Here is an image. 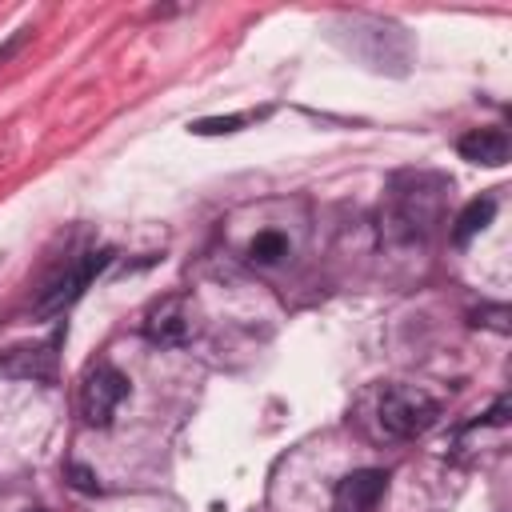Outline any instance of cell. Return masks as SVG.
<instances>
[{
    "mask_svg": "<svg viewBox=\"0 0 512 512\" xmlns=\"http://www.w3.org/2000/svg\"><path fill=\"white\" fill-rule=\"evenodd\" d=\"M16 44H20V36H16V40H8V44H4V48H0V64H4V60H8V56H12V52H16Z\"/></svg>",
    "mask_w": 512,
    "mask_h": 512,
    "instance_id": "obj_12",
    "label": "cell"
},
{
    "mask_svg": "<svg viewBox=\"0 0 512 512\" xmlns=\"http://www.w3.org/2000/svg\"><path fill=\"white\" fill-rule=\"evenodd\" d=\"M248 116H220V120H196L192 124V132L196 136H216V132H236L240 124H244Z\"/></svg>",
    "mask_w": 512,
    "mask_h": 512,
    "instance_id": "obj_10",
    "label": "cell"
},
{
    "mask_svg": "<svg viewBox=\"0 0 512 512\" xmlns=\"http://www.w3.org/2000/svg\"><path fill=\"white\" fill-rule=\"evenodd\" d=\"M52 348H56V340L8 348L0 356V372L4 376H16V380H52L56 376V352Z\"/></svg>",
    "mask_w": 512,
    "mask_h": 512,
    "instance_id": "obj_6",
    "label": "cell"
},
{
    "mask_svg": "<svg viewBox=\"0 0 512 512\" xmlns=\"http://www.w3.org/2000/svg\"><path fill=\"white\" fill-rule=\"evenodd\" d=\"M460 156L484 168H500L508 160V132L504 128H472L460 136Z\"/></svg>",
    "mask_w": 512,
    "mask_h": 512,
    "instance_id": "obj_7",
    "label": "cell"
},
{
    "mask_svg": "<svg viewBox=\"0 0 512 512\" xmlns=\"http://www.w3.org/2000/svg\"><path fill=\"white\" fill-rule=\"evenodd\" d=\"M440 420V400L416 384H392L380 396V428L396 440H416Z\"/></svg>",
    "mask_w": 512,
    "mask_h": 512,
    "instance_id": "obj_1",
    "label": "cell"
},
{
    "mask_svg": "<svg viewBox=\"0 0 512 512\" xmlns=\"http://www.w3.org/2000/svg\"><path fill=\"white\" fill-rule=\"evenodd\" d=\"M108 260H112V252H108V248L80 256V260H76V264H72V268H68V272H64V276H60V280H56V284H52V288L40 296L36 312H40V316H56V312H64L68 304H76V300L84 296V288L92 284V276H96V272H100Z\"/></svg>",
    "mask_w": 512,
    "mask_h": 512,
    "instance_id": "obj_3",
    "label": "cell"
},
{
    "mask_svg": "<svg viewBox=\"0 0 512 512\" xmlns=\"http://www.w3.org/2000/svg\"><path fill=\"white\" fill-rule=\"evenodd\" d=\"M476 324H484V328H492V332H508V308L504 304H492V308H480L476 312Z\"/></svg>",
    "mask_w": 512,
    "mask_h": 512,
    "instance_id": "obj_11",
    "label": "cell"
},
{
    "mask_svg": "<svg viewBox=\"0 0 512 512\" xmlns=\"http://www.w3.org/2000/svg\"><path fill=\"white\" fill-rule=\"evenodd\" d=\"M144 336L152 344H164V348H176V344H188L192 336V308L184 296H164L148 308L144 316Z\"/></svg>",
    "mask_w": 512,
    "mask_h": 512,
    "instance_id": "obj_4",
    "label": "cell"
},
{
    "mask_svg": "<svg viewBox=\"0 0 512 512\" xmlns=\"http://www.w3.org/2000/svg\"><path fill=\"white\" fill-rule=\"evenodd\" d=\"M492 216H496V196H480V200H472V204L456 216L452 240H456V244H468L476 232H484V228L492 224Z\"/></svg>",
    "mask_w": 512,
    "mask_h": 512,
    "instance_id": "obj_8",
    "label": "cell"
},
{
    "mask_svg": "<svg viewBox=\"0 0 512 512\" xmlns=\"http://www.w3.org/2000/svg\"><path fill=\"white\" fill-rule=\"evenodd\" d=\"M384 488H388V476L380 468H360L336 484L332 504H336V512H372L380 504Z\"/></svg>",
    "mask_w": 512,
    "mask_h": 512,
    "instance_id": "obj_5",
    "label": "cell"
},
{
    "mask_svg": "<svg viewBox=\"0 0 512 512\" xmlns=\"http://www.w3.org/2000/svg\"><path fill=\"white\" fill-rule=\"evenodd\" d=\"M128 396V380L124 372H116L112 364H92L80 380V416L92 424V428H108L120 400Z\"/></svg>",
    "mask_w": 512,
    "mask_h": 512,
    "instance_id": "obj_2",
    "label": "cell"
},
{
    "mask_svg": "<svg viewBox=\"0 0 512 512\" xmlns=\"http://www.w3.org/2000/svg\"><path fill=\"white\" fill-rule=\"evenodd\" d=\"M280 256H288V240H284V232L264 228V232L252 236V244H248V260H252V264H276Z\"/></svg>",
    "mask_w": 512,
    "mask_h": 512,
    "instance_id": "obj_9",
    "label": "cell"
}]
</instances>
